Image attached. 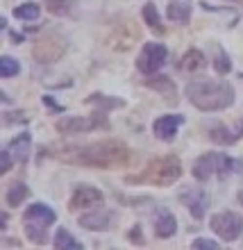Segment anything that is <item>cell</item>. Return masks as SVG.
I'll list each match as a JSON object with an SVG mask.
<instances>
[{
    "label": "cell",
    "mask_w": 243,
    "mask_h": 250,
    "mask_svg": "<svg viewBox=\"0 0 243 250\" xmlns=\"http://www.w3.org/2000/svg\"><path fill=\"white\" fill-rule=\"evenodd\" d=\"M50 157L89 168H121L130 164V150L119 139H105L89 146H53Z\"/></svg>",
    "instance_id": "cell-1"
},
{
    "label": "cell",
    "mask_w": 243,
    "mask_h": 250,
    "mask_svg": "<svg viewBox=\"0 0 243 250\" xmlns=\"http://www.w3.org/2000/svg\"><path fill=\"white\" fill-rule=\"evenodd\" d=\"M186 98L202 112H218L227 109L234 103V89L227 82H211V80L191 82L186 86Z\"/></svg>",
    "instance_id": "cell-2"
},
{
    "label": "cell",
    "mask_w": 243,
    "mask_h": 250,
    "mask_svg": "<svg viewBox=\"0 0 243 250\" xmlns=\"http://www.w3.org/2000/svg\"><path fill=\"white\" fill-rule=\"evenodd\" d=\"M182 175V164L175 155H164L148 162L145 171L139 175H127L125 185H155V187H168L178 182Z\"/></svg>",
    "instance_id": "cell-3"
},
{
    "label": "cell",
    "mask_w": 243,
    "mask_h": 250,
    "mask_svg": "<svg viewBox=\"0 0 243 250\" xmlns=\"http://www.w3.org/2000/svg\"><path fill=\"white\" fill-rule=\"evenodd\" d=\"M55 218H57L55 216V211L50 209V207H46V205H41V203L30 205V207L25 209V214H23V221H25V234L32 239L34 244L46 246L48 244L46 228L55 223Z\"/></svg>",
    "instance_id": "cell-4"
},
{
    "label": "cell",
    "mask_w": 243,
    "mask_h": 250,
    "mask_svg": "<svg viewBox=\"0 0 243 250\" xmlns=\"http://www.w3.org/2000/svg\"><path fill=\"white\" fill-rule=\"evenodd\" d=\"M237 168V171H243V164L237 162V159L227 157L223 152H207L202 157L196 162L193 166V178L204 182V180H209L211 175H227Z\"/></svg>",
    "instance_id": "cell-5"
},
{
    "label": "cell",
    "mask_w": 243,
    "mask_h": 250,
    "mask_svg": "<svg viewBox=\"0 0 243 250\" xmlns=\"http://www.w3.org/2000/svg\"><path fill=\"white\" fill-rule=\"evenodd\" d=\"M64 53H66V41H64V37H61V34H55V32L41 34L39 39L34 41V46H32L34 60L41 62V64L57 62Z\"/></svg>",
    "instance_id": "cell-6"
},
{
    "label": "cell",
    "mask_w": 243,
    "mask_h": 250,
    "mask_svg": "<svg viewBox=\"0 0 243 250\" xmlns=\"http://www.w3.org/2000/svg\"><path fill=\"white\" fill-rule=\"evenodd\" d=\"M209 225L223 241H234V239L241 237V232H243V218L239 216V214H234V211L214 214Z\"/></svg>",
    "instance_id": "cell-7"
},
{
    "label": "cell",
    "mask_w": 243,
    "mask_h": 250,
    "mask_svg": "<svg viewBox=\"0 0 243 250\" xmlns=\"http://www.w3.org/2000/svg\"><path fill=\"white\" fill-rule=\"evenodd\" d=\"M166 55H168V50L162 43H145L141 55L137 57V68L143 75H155L166 64Z\"/></svg>",
    "instance_id": "cell-8"
},
{
    "label": "cell",
    "mask_w": 243,
    "mask_h": 250,
    "mask_svg": "<svg viewBox=\"0 0 243 250\" xmlns=\"http://www.w3.org/2000/svg\"><path fill=\"white\" fill-rule=\"evenodd\" d=\"M105 127H109V121L102 116V109H98L91 119H61V121H57V130L64 132V134H80V132L105 130Z\"/></svg>",
    "instance_id": "cell-9"
},
{
    "label": "cell",
    "mask_w": 243,
    "mask_h": 250,
    "mask_svg": "<svg viewBox=\"0 0 243 250\" xmlns=\"http://www.w3.org/2000/svg\"><path fill=\"white\" fill-rule=\"evenodd\" d=\"M102 203V193L93 187H78L73 191L71 196V203H68V209L71 211H78V209H84V207H93V205Z\"/></svg>",
    "instance_id": "cell-10"
},
{
    "label": "cell",
    "mask_w": 243,
    "mask_h": 250,
    "mask_svg": "<svg viewBox=\"0 0 243 250\" xmlns=\"http://www.w3.org/2000/svg\"><path fill=\"white\" fill-rule=\"evenodd\" d=\"M180 200L189 207L191 216L198 218V221L204 216L207 205H209L207 203V193H204L202 189H186V191H182V193H180Z\"/></svg>",
    "instance_id": "cell-11"
},
{
    "label": "cell",
    "mask_w": 243,
    "mask_h": 250,
    "mask_svg": "<svg viewBox=\"0 0 243 250\" xmlns=\"http://www.w3.org/2000/svg\"><path fill=\"white\" fill-rule=\"evenodd\" d=\"M184 123V116L180 114H166V116H159L155 121V137L162 139V141H171L175 134H178L180 125Z\"/></svg>",
    "instance_id": "cell-12"
},
{
    "label": "cell",
    "mask_w": 243,
    "mask_h": 250,
    "mask_svg": "<svg viewBox=\"0 0 243 250\" xmlns=\"http://www.w3.org/2000/svg\"><path fill=\"white\" fill-rule=\"evenodd\" d=\"M9 148H12L9 152H12L14 162L25 166L30 162V152H32V137H30V132H20L19 137H14Z\"/></svg>",
    "instance_id": "cell-13"
},
{
    "label": "cell",
    "mask_w": 243,
    "mask_h": 250,
    "mask_svg": "<svg viewBox=\"0 0 243 250\" xmlns=\"http://www.w3.org/2000/svg\"><path fill=\"white\" fill-rule=\"evenodd\" d=\"M209 137H211V141H216V144H221V146H232L234 141H239V139L243 137V121L239 127H234V130H230V127L223 123L211 125Z\"/></svg>",
    "instance_id": "cell-14"
},
{
    "label": "cell",
    "mask_w": 243,
    "mask_h": 250,
    "mask_svg": "<svg viewBox=\"0 0 243 250\" xmlns=\"http://www.w3.org/2000/svg\"><path fill=\"white\" fill-rule=\"evenodd\" d=\"M178 230V221L168 209H159L157 218H155V234L159 239H171Z\"/></svg>",
    "instance_id": "cell-15"
},
{
    "label": "cell",
    "mask_w": 243,
    "mask_h": 250,
    "mask_svg": "<svg viewBox=\"0 0 243 250\" xmlns=\"http://www.w3.org/2000/svg\"><path fill=\"white\" fill-rule=\"evenodd\" d=\"M204 66H207L204 55L200 53V50H196V48L186 50V53L180 57V62H178V68L182 73H198V71H202Z\"/></svg>",
    "instance_id": "cell-16"
},
{
    "label": "cell",
    "mask_w": 243,
    "mask_h": 250,
    "mask_svg": "<svg viewBox=\"0 0 243 250\" xmlns=\"http://www.w3.org/2000/svg\"><path fill=\"white\" fill-rule=\"evenodd\" d=\"M166 16L178 25H186L191 21V5L186 0H171L168 9H166Z\"/></svg>",
    "instance_id": "cell-17"
},
{
    "label": "cell",
    "mask_w": 243,
    "mask_h": 250,
    "mask_svg": "<svg viewBox=\"0 0 243 250\" xmlns=\"http://www.w3.org/2000/svg\"><path fill=\"white\" fill-rule=\"evenodd\" d=\"M145 84L150 86V89H155V91H159V93H164L166 96V100L168 103H175L178 100V96H175V84H173V80L171 78H166V75H157V78H150Z\"/></svg>",
    "instance_id": "cell-18"
},
{
    "label": "cell",
    "mask_w": 243,
    "mask_h": 250,
    "mask_svg": "<svg viewBox=\"0 0 243 250\" xmlns=\"http://www.w3.org/2000/svg\"><path fill=\"white\" fill-rule=\"evenodd\" d=\"M80 225L84 230H107L109 228V214L107 211H91V214H84L80 218Z\"/></svg>",
    "instance_id": "cell-19"
},
{
    "label": "cell",
    "mask_w": 243,
    "mask_h": 250,
    "mask_svg": "<svg viewBox=\"0 0 243 250\" xmlns=\"http://www.w3.org/2000/svg\"><path fill=\"white\" fill-rule=\"evenodd\" d=\"M143 21H145V25L150 27L152 32L157 34V37H162V34H166V27L164 23L159 21V14H157V7L152 5V2H148V5H143Z\"/></svg>",
    "instance_id": "cell-20"
},
{
    "label": "cell",
    "mask_w": 243,
    "mask_h": 250,
    "mask_svg": "<svg viewBox=\"0 0 243 250\" xmlns=\"http://www.w3.org/2000/svg\"><path fill=\"white\" fill-rule=\"evenodd\" d=\"M55 248L60 250H82V244H80L78 239L73 237L68 230H64V228H60L57 230V234H55Z\"/></svg>",
    "instance_id": "cell-21"
},
{
    "label": "cell",
    "mask_w": 243,
    "mask_h": 250,
    "mask_svg": "<svg viewBox=\"0 0 243 250\" xmlns=\"http://www.w3.org/2000/svg\"><path fill=\"white\" fill-rule=\"evenodd\" d=\"M27 196H30V189H27V187L23 185V182H16V185H14L12 189L7 191L5 200H7V205H9V207H19V205L23 203V200H25Z\"/></svg>",
    "instance_id": "cell-22"
},
{
    "label": "cell",
    "mask_w": 243,
    "mask_h": 250,
    "mask_svg": "<svg viewBox=\"0 0 243 250\" xmlns=\"http://www.w3.org/2000/svg\"><path fill=\"white\" fill-rule=\"evenodd\" d=\"M86 103L89 105H100V109L105 112V109H109V107H123V100L119 98H105L102 93H93V96H89L86 98Z\"/></svg>",
    "instance_id": "cell-23"
},
{
    "label": "cell",
    "mask_w": 243,
    "mask_h": 250,
    "mask_svg": "<svg viewBox=\"0 0 243 250\" xmlns=\"http://www.w3.org/2000/svg\"><path fill=\"white\" fill-rule=\"evenodd\" d=\"M19 71H20V66L16 60H12L9 55L0 57V75L2 78H14V75H19Z\"/></svg>",
    "instance_id": "cell-24"
},
{
    "label": "cell",
    "mask_w": 243,
    "mask_h": 250,
    "mask_svg": "<svg viewBox=\"0 0 243 250\" xmlns=\"http://www.w3.org/2000/svg\"><path fill=\"white\" fill-rule=\"evenodd\" d=\"M14 16L20 21H34L39 16V5H34V2H25V5H20L14 9Z\"/></svg>",
    "instance_id": "cell-25"
},
{
    "label": "cell",
    "mask_w": 243,
    "mask_h": 250,
    "mask_svg": "<svg viewBox=\"0 0 243 250\" xmlns=\"http://www.w3.org/2000/svg\"><path fill=\"white\" fill-rule=\"evenodd\" d=\"M71 5H73V0H46L48 12L55 14V16H64V14H68L71 12Z\"/></svg>",
    "instance_id": "cell-26"
},
{
    "label": "cell",
    "mask_w": 243,
    "mask_h": 250,
    "mask_svg": "<svg viewBox=\"0 0 243 250\" xmlns=\"http://www.w3.org/2000/svg\"><path fill=\"white\" fill-rule=\"evenodd\" d=\"M214 68H216V73L218 75H227V73L232 71V62H230V57L218 48L216 50V57H214Z\"/></svg>",
    "instance_id": "cell-27"
},
{
    "label": "cell",
    "mask_w": 243,
    "mask_h": 250,
    "mask_svg": "<svg viewBox=\"0 0 243 250\" xmlns=\"http://www.w3.org/2000/svg\"><path fill=\"white\" fill-rule=\"evenodd\" d=\"M191 248L196 250H216V241H209V239H196L193 244H191Z\"/></svg>",
    "instance_id": "cell-28"
},
{
    "label": "cell",
    "mask_w": 243,
    "mask_h": 250,
    "mask_svg": "<svg viewBox=\"0 0 243 250\" xmlns=\"http://www.w3.org/2000/svg\"><path fill=\"white\" fill-rule=\"evenodd\" d=\"M9 168H12V152L2 150V152H0V171L7 173Z\"/></svg>",
    "instance_id": "cell-29"
},
{
    "label": "cell",
    "mask_w": 243,
    "mask_h": 250,
    "mask_svg": "<svg viewBox=\"0 0 243 250\" xmlns=\"http://www.w3.org/2000/svg\"><path fill=\"white\" fill-rule=\"evenodd\" d=\"M130 239H132V244H134V246H143V239H141V228H139V225L130 232Z\"/></svg>",
    "instance_id": "cell-30"
},
{
    "label": "cell",
    "mask_w": 243,
    "mask_h": 250,
    "mask_svg": "<svg viewBox=\"0 0 243 250\" xmlns=\"http://www.w3.org/2000/svg\"><path fill=\"white\" fill-rule=\"evenodd\" d=\"M43 103H46L48 107H53V109H57V112H61V107L57 105V103H55V100L50 98V96H43Z\"/></svg>",
    "instance_id": "cell-31"
},
{
    "label": "cell",
    "mask_w": 243,
    "mask_h": 250,
    "mask_svg": "<svg viewBox=\"0 0 243 250\" xmlns=\"http://www.w3.org/2000/svg\"><path fill=\"white\" fill-rule=\"evenodd\" d=\"M0 218H2V221H0V228L5 230L7 228V211H0Z\"/></svg>",
    "instance_id": "cell-32"
},
{
    "label": "cell",
    "mask_w": 243,
    "mask_h": 250,
    "mask_svg": "<svg viewBox=\"0 0 243 250\" xmlns=\"http://www.w3.org/2000/svg\"><path fill=\"white\" fill-rule=\"evenodd\" d=\"M12 41H14V43H20V41H23V37H20V34H16V32H12Z\"/></svg>",
    "instance_id": "cell-33"
},
{
    "label": "cell",
    "mask_w": 243,
    "mask_h": 250,
    "mask_svg": "<svg viewBox=\"0 0 243 250\" xmlns=\"http://www.w3.org/2000/svg\"><path fill=\"white\" fill-rule=\"evenodd\" d=\"M239 2H243V0H239Z\"/></svg>",
    "instance_id": "cell-34"
}]
</instances>
